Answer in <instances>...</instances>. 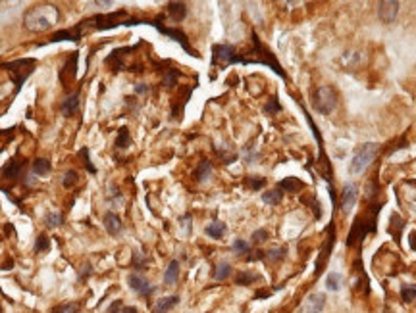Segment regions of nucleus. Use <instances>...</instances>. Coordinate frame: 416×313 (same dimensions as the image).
I'll return each mask as SVG.
<instances>
[{
	"label": "nucleus",
	"mask_w": 416,
	"mask_h": 313,
	"mask_svg": "<svg viewBox=\"0 0 416 313\" xmlns=\"http://www.w3.org/2000/svg\"><path fill=\"white\" fill-rule=\"evenodd\" d=\"M60 23V10L54 4H39L25 12L23 27L31 33H43Z\"/></svg>",
	"instance_id": "nucleus-1"
},
{
	"label": "nucleus",
	"mask_w": 416,
	"mask_h": 313,
	"mask_svg": "<svg viewBox=\"0 0 416 313\" xmlns=\"http://www.w3.org/2000/svg\"><path fill=\"white\" fill-rule=\"evenodd\" d=\"M379 208H381V204H374V206H370L368 208V212L357 217V221L353 223L351 230H349V237H347V246H349V248L357 246V244H361L362 239H364L366 234L378 230Z\"/></svg>",
	"instance_id": "nucleus-2"
},
{
	"label": "nucleus",
	"mask_w": 416,
	"mask_h": 313,
	"mask_svg": "<svg viewBox=\"0 0 416 313\" xmlns=\"http://www.w3.org/2000/svg\"><path fill=\"white\" fill-rule=\"evenodd\" d=\"M127 12L125 10H118V12H112V14H99V16H92L89 19H83L81 23H77L75 27L79 29V33L85 35V31L89 29H97V31H104V29H114L118 25H127Z\"/></svg>",
	"instance_id": "nucleus-3"
},
{
	"label": "nucleus",
	"mask_w": 416,
	"mask_h": 313,
	"mask_svg": "<svg viewBox=\"0 0 416 313\" xmlns=\"http://www.w3.org/2000/svg\"><path fill=\"white\" fill-rule=\"evenodd\" d=\"M379 150H381V146H379L378 142H366V144L357 148V152H355V156H353L351 166H349V173H351V175H361L362 171L376 160Z\"/></svg>",
	"instance_id": "nucleus-4"
},
{
	"label": "nucleus",
	"mask_w": 416,
	"mask_h": 313,
	"mask_svg": "<svg viewBox=\"0 0 416 313\" xmlns=\"http://www.w3.org/2000/svg\"><path fill=\"white\" fill-rule=\"evenodd\" d=\"M337 102H339V96H337V91L332 85H322L312 94V108L322 115L332 113L337 108Z\"/></svg>",
	"instance_id": "nucleus-5"
},
{
	"label": "nucleus",
	"mask_w": 416,
	"mask_h": 313,
	"mask_svg": "<svg viewBox=\"0 0 416 313\" xmlns=\"http://www.w3.org/2000/svg\"><path fill=\"white\" fill-rule=\"evenodd\" d=\"M152 27H156L162 35H166V37H170L172 41H176V43H179L181 45V48H183L185 52H189L191 56H195V58H199V54L195 52L193 48H191V45H189V41H187V37H185L183 31H179V29H174V27H166V25H162V18H156L152 19V21H148Z\"/></svg>",
	"instance_id": "nucleus-6"
},
{
	"label": "nucleus",
	"mask_w": 416,
	"mask_h": 313,
	"mask_svg": "<svg viewBox=\"0 0 416 313\" xmlns=\"http://www.w3.org/2000/svg\"><path fill=\"white\" fill-rule=\"evenodd\" d=\"M235 48L231 45H214L212 46V64H220V65H231L233 60H235Z\"/></svg>",
	"instance_id": "nucleus-7"
},
{
	"label": "nucleus",
	"mask_w": 416,
	"mask_h": 313,
	"mask_svg": "<svg viewBox=\"0 0 416 313\" xmlns=\"http://www.w3.org/2000/svg\"><path fill=\"white\" fill-rule=\"evenodd\" d=\"M357 198H359V186L355 183H347L343 186L341 190V213L347 215V213L353 210V206L357 204Z\"/></svg>",
	"instance_id": "nucleus-8"
},
{
	"label": "nucleus",
	"mask_w": 416,
	"mask_h": 313,
	"mask_svg": "<svg viewBox=\"0 0 416 313\" xmlns=\"http://www.w3.org/2000/svg\"><path fill=\"white\" fill-rule=\"evenodd\" d=\"M399 6L401 4L395 2V0H381L378 4V18L383 23H393L399 14Z\"/></svg>",
	"instance_id": "nucleus-9"
},
{
	"label": "nucleus",
	"mask_w": 416,
	"mask_h": 313,
	"mask_svg": "<svg viewBox=\"0 0 416 313\" xmlns=\"http://www.w3.org/2000/svg\"><path fill=\"white\" fill-rule=\"evenodd\" d=\"M75 69H77V54L70 56V58H68V62L64 64V67H62V71L58 73V77H60V83L64 85V87H70V83H74Z\"/></svg>",
	"instance_id": "nucleus-10"
},
{
	"label": "nucleus",
	"mask_w": 416,
	"mask_h": 313,
	"mask_svg": "<svg viewBox=\"0 0 416 313\" xmlns=\"http://www.w3.org/2000/svg\"><path fill=\"white\" fill-rule=\"evenodd\" d=\"M127 283H130L131 288L141 296H150L152 294V290H154L147 279H145L143 275H137V273H131V275L127 277Z\"/></svg>",
	"instance_id": "nucleus-11"
},
{
	"label": "nucleus",
	"mask_w": 416,
	"mask_h": 313,
	"mask_svg": "<svg viewBox=\"0 0 416 313\" xmlns=\"http://www.w3.org/2000/svg\"><path fill=\"white\" fill-rule=\"evenodd\" d=\"M330 239H328V246H324L322 252H320V258H318V261H316V275H320L324 269V263H328V259H330V252H332L333 244H335V225H330Z\"/></svg>",
	"instance_id": "nucleus-12"
},
{
	"label": "nucleus",
	"mask_w": 416,
	"mask_h": 313,
	"mask_svg": "<svg viewBox=\"0 0 416 313\" xmlns=\"http://www.w3.org/2000/svg\"><path fill=\"white\" fill-rule=\"evenodd\" d=\"M23 167H25V162H23V160H21L19 156H16L14 160H10L8 164L4 166V169H2V175H4V179L16 181V179L21 175Z\"/></svg>",
	"instance_id": "nucleus-13"
},
{
	"label": "nucleus",
	"mask_w": 416,
	"mask_h": 313,
	"mask_svg": "<svg viewBox=\"0 0 416 313\" xmlns=\"http://www.w3.org/2000/svg\"><path fill=\"white\" fill-rule=\"evenodd\" d=\"M326 305V296L324 294H310L301 305V313H320Z\"/></svg>",
	"instance_id": "nucleus-14"
},
{
	"label": "nucleus",
	"mask_w": 416,
	"mask_h": 313,
	"mask_svg": "<svg viewBox=\"0 0 416 313\" xmlns=\"http://www.w3.org/2000/svg\"><path fill=\"white\" fill-rule=\"evenodd\" d=\"M104 229L108 230V234H112V237L120 234V230H121L120 215H116L114 212H106V213H104Z\"/></svg>",
	"instance_id": "nucleus-15"
},
{
	"label": "nucleus",
	"mask_w": 416,
	"mask_h": 313,
	"mask_svg": "<svg viewBox=\"0 0 416 313\" xmlns=\"http://www.w3.org/2000/svg\"><path fill=\"white\" fill-rule=\"evenodd\" d=\"M177 304H179V296H166V298L158 300L156 304H154L152 313H168L170 309H174Z\"/></svg>",
	"instance_id": "nucleus-16"
},
{
	"label": "nucleus",
	"mask_w": 416,
	"mask_h": 313,
	"mask_svg": "<svg viewBox=\"0 0 416 313\" xmlns=\"http://www.w3.org/2000/svg\"><path fill=\"white\" fill-rule=\"evenodd\" d=\"M77 110H79V91H75L74 94H70V96L62 102V111H64L68 118H72Z\"/></svg>",
	"instance_id": "nucleus-17"
},
{
	"label": "nucleus",
	"mask_w": 416,
	"mask_h": 313,
	"mask_svg": "<svg viewBox=\"0 0 416 313\" xmlns=\"http://www.w3.org/2000/svg\"><path fill=\"white\" fill-rule=\"evenodd\" d=\"M405 229V219L399 215V213H393L391 215V225H389V234L395 239V242H401V232Z\"/></svg>",
	"instance_id": "nucleus-18"
},
{
	"label": "nucleus",
	"mask_w": 416,
	"mask_h": 313,
	"mask_svg": "<svg viewBox=\"0 0 416 313\" xmlns=\"http://www.w3.org/2000/svg\"><path fill=\"white\" fill-rule=\"evenodd\" d=\"M168 14L174 21H183L187 16V4L183 2H170L168 4Z\"/></svg>",
	"instance_id": "nucleus-19"
},
{
	"label": "nucleus",
	"mask_w": 416,
	"mask_h": 313,
	"mask_svg": "<svg viewBox=\"0 0 416 313\" xmlns=\"http://www.w3.org/2000/svg\"><path fill=\"white\" fill-rule=\"evenodd\" d=\"M277 188H281V190H285V192H297V190H303V188H305V183L299 181L297 177H285L283 181H279Z\"/></svg>",
	"instance_id": "nucleus-20"
},
{
	"label": "nucleus",
	"mask_w": 416,
	"mask_h": 313,
	"mask_svg": "<svg viewBox=\"0 0 416 313\" xmlns=\"http://www.w3.org/2000/svg\"><path fill=\"white\" fill-rule=\"evenodd\" d=\"M83 37L81 33H79V29L74 27V29H64V31H58V33H54L52 35V43H58V41H79V38Z\"/></svg>",
	"instance_id": "nucleus-21"
},
{
	"label": "nucleus",
	"mask_w": 416,
	"mask_h": 313,
	"mask_svg": "<svg viewBox=\"0 0 416 313\" xmlns=\"http://www.w3.org/2000/svg\"><path fill=\"white\" fill-rule=\"evenodd\" d=\"M210 175H212V164H210L208 160H204V162H201L199 167L195 169V179H197L199 183H204V181L210 179Z\"/></svg>",
	"instance_id": "nucleus-22"
},
{
	"label": "nucleus",
	"mask_w": 416,
	"mask_h": 313,
	"mask_svg": "<svg viewBox=\"0 0 416 313\" xmlns=\"http://www.w3.org/2000/svg\"><path fill=\"white\" fill-rule=\"evenodd\" d=\"M177 277H179V261H177V259H172L166 269V275H164V283H166V285H176Z\"/></svg>",
	"instance_id": "nucleus-23"
},
{
	"label": "nucleus",
	"mask_w": 416,
	"mask_h": 313,
	"mask_svg": "<svg viewBox=\"0 0 416 313\" xmlns=\"http://www.w3.org/2000/svg\"><path fill=\"white\" fill-rule=\"evenodd\" d=\"M226 232H228V227H226V223L222 221H212L206 227V234L212 237V239H222Z\"/></svg>",
	"instance_id": "nucleus-24"
},
{
	"label": "nucleus",
	"mask_w": 416,
	"mask_h": 313,
	"mask_svg": "<svg viewBox=\"0 0 416 313\" xmlns=\"http://www.w3.org/2000/svg\"><path fill=\"white\" fill-rule=\"evenodd\" d=\"M50 169H52V166H50V162L46 160V158H37L35 162H33V173L35 175H48L50 173Z\"/></svg>",
	"instance_id": "nucleus-25"
},
{
	"label": "nucleus",
	"mask_w": 416,
	"mask_h": 313,
	"mask_svg": "<svg viewBox=\"0 0 416 313\" xmlns=\"http://www.w3.org/2000/svg\"><path fill=\"white\" fill-rule=\"evenodd\" d=\"M283 198V190L281 188H274V190H268V192L262 194V202L270 204V206H277Z\"/></svg>",
	"instance_id": "nucleus-26"
},
{
	"label": "nucleus",
	"mask_w": 416,
	"mask_h": 313,
	"mask_svg": "<svg viewBox=\"0 0 416 313\" xmlns=\"http://www.w3.org/2000/svg\"><path fill=\"white\" fill-rule=\"evenodd\" d=\"M259 279H260L259 273H250V271H241L239 275L235 277V285L247 286V285H252V283H257Z\"/></svg>",
	"instance_id": "nucleus-27"
},
{
	"label": "nucleus",
	"mask_w": 416,
	"mask_h": 313,
	"mask_svg": "<svg viewBox=\"0 0 416 313\" xmlns=\"http://www.w3.org/2000/svg\"><path fill=\"white\" fill-rule=\"evenodd\" d=\"M341 283H343L341 275H339V273H335V271L326 277V288H328L330 292H337V290L341 288Z\"/></svg>",
	"instance_id": "nucleus-28"
},
{
	"label": "nucleus",
	"mask_w": 416,
	"mask_h": 313,
	"mask_svg": "<svg viewBox=\"0 0 416 313\" xmlns=\"http://www.w3.org/2000/svg\"><path fill=\"white\" fill-rule=\"evenodd\" d=\"M131 144V135H130V129L127 127H121L120 131H118V138H116V146L121 148V150H125V148Z\"/></svg>",
	"instance_id": "nucleus-29"
},
{
	"label": "nucleus",
	"mask_w": 416,
	"mask_h": 313,
	"mask_svg": "<svg viewBox=\"0 0 416 313\" xmlns=\"http://www.w3.org/2000/svg\"><path fill=\"white\" fill-rule=\"evenodd\" d=\"M230 275H231V265H230V263H228V261L218 263V267H216V271H214V279H216V281H226Z\"/></svg>",
	"instance_id": "nucleus-30"
},
{
	"label": "nucleus",
	"mask_w": 416,
	"mask_h": 313,
	"mask_svg": "<svg viewBox=\"0 0 416 313\" xmlns=\"http://www.w3.org/2000/svg\"><path fill=\"white\" fill-rule=\"evenodd\" d=\"M62 221H64V215H62L60 212H50L48 215H46V219H45V223H46V227H48V229H56V227H60Z\"/></svg>",
	"instance_id": "nucleus-31"
},
{
	"label": "nucleus",
	"mask_w": 416,
	"mask_h": 313,
	"mask_svg": "<svg viewBox=\"0 0 416 313\" xmlns=\"http://www.w3.org/2000/svg\"><path fill=\"white\" fill-rule=\"evenodd\" d=\"M401 300L403 302H412V300H416V286L412 285H403L401 286Z\"/></svg>",
	"instance_id": "nucleus-32"
},
{
	"label": "nucleus",
	"mask_w": 416,
	"mask_h": 313,
	"mask_svg": "<svg viewBox=\"0 0 416 313\" xmlns=\"http://www.w3.org/2000/svg\"><path fill=\"white\" fill-rule=\"evenodd\" d=\"M48 248H50V239L41 232L37 237V242H35V252H37V254H43V252H48Z\"/></svg>",
	"instance_id": "nucleus-33"
},
{
	"label": "nucleus",
	"mask_w": 416,
	"mask_h": 313,
	"mask_svg": "<svg viewBox=\"0 0 416 313\" xmlns=\"http://www.w3.org/2000/svg\"><path fill=\"white\" fill-rule=\"evenodd\" d=\"M179 69H174V67H170V69H168L166 71V77H164V85H166V87H170V89H172V87H176L177 85V79H179Z\"/></svg>",
	"instance_id": "nucleus-34"
},
{
	"label": "nucleus",
	"mask_w": 416,
	"mask_h": 313,
	"mask_svg": "<svg viewBox=\"0 0 416 313\" xmlns=\"http://www.w3.org/2000/svg\"><path fill=\"white\" fill-rule=\"evenodd\" d=\"M245 184H247L249 188H252V190H259V188H262V186L266 184V179H264V177H247V179H245Z\"/></svg>",
	"instance_id": "nucleus-35"
},
{
	"label": "nucleus",
	"mask_w": 416,
	"mask_h": 313,
	"mask_svg": "<svg viewBox=\"0 0 416 313\" xmlns=\"http://www.w3.org/2000/svg\"><path fill=\"white\" fill-rule=\"evenodd\" d=\"M283 256H285V248H274L270 252H264V259H268V261H279V259H283Z\"/></svg>",
	"instance_id": "nucleus-36"
},
{
	"label": "nucleus",
	"mask_w": 416,
	"mask_h": 313,
	"mask_svg": "<svg viewBox=\"0 0 416 313\" xmlns=\"http://www.w3.org/2000/svg\"><path fill=\"white\" fill-rule=\"evenodd\" d=\"M233 252H237V254H249V252H250V244L247 242V240L237 239L235 242H233Z\"/></svg>",
	"instance_id": "nucleus-37"
},
{
	"label": "nucleus",
	"mask_w": 416,
	"mask_h": 313,
	"mask_svg": "<svg viewBox=\"0 0 416 313\" xmlns=\"http://www.w3.org/2000/svg\"><path fill=\"white\" fill-rule=\"evenodd\" d=\"M77 179H79L77 171H68V173L64 175V181H62V184H64L66 188H72V186L77 183Z\"/></svg>",
	"instance_id": "nucleus-38"
},
{
	"label": "nucleus",
	"mask_w": 416,
	"mask_h": 313,
	"mask_svg": "<svg viewBox=\"0 0 416 313\" xmlns=\"http://www.w3.org/2000/svg\"><path fill=\"white\" fill-rule=\"evenodd\" d=\"M250 239H252V244H262L264 240H268V230H266V229H259V230H254Z\"/></svg>",
	"instance_id": "nucleus-39"
},
{
	"label": "nucleus",
	"mask_w": 416,
	"mask_h": 313,
	"mask_svg": "<svg viewBox=\"0 0 416 313\" xmlns=\"http://www.w3.org/2000/svg\"><path fill=\"white\" fill-rule=\"evenodd\" d=\"M79 156L83 158V164H85V167L91 171V173H97V167L92 166V162H91V156H89V150L87 148H81V152H79Z\"/></svg>",
	"instance_id": "nucleus-40"
},
{
	"label": "nucleus",
	"mask_w": 416,
	"mask_h": 313,
	"mask_svg": "<svg viewBox=\"0 0 416 313\" xmlns=\"http://www.w3.org/2000/svg\"><path fill=\"white\" fill-rule=\"evenodd\" d=\"M279 110H281V106H279V100H277L276 96H274V98H270L268 104L264 106V111L270 113V115H272V113H277Z\"/></svg>",
	"instance_id": "nucleus-41"
},
{
	"label": "nucleus",
	"mask_w": 416,
	"mask_h": 313,
	"mask_svg": "<svg viewBox=\"0 0 416 313\" xmlns=\"http://www.w3.org/2000/svg\"><path fill=\"white\" fill-rule=\"evenodd\" d=\"M77 311H79V305L77 304H64V305H60L54 313H77Z\"/></svg>",
	"instance_id": "nucleus-42"
},
{
	"label": "nucleus",
	"mask_w": 416,
	"mask_h": 313,
	"mask_svg": "<svg viewBox=\"0 0 416 313\" xmlns=\"http://www.w3.org/2000/svg\"><path fill=\"white\" fill-rule=\"evenodd\" d=\"M135 92H137V94H147L148 87L145 83H139V85H135Z\"/></svg>",
	"instance_id": "nucleus-43"
},
{
	"label": "nucleus",
	"mask_w": 416,
	"mask_h": 313,
	"mask_svg": "<svg viewBox=\"0 0 416 313\" xmlns=\"http://www.w3.org/2000/svg\"><path fill=\"white\" fill-rule=\"evenodd\" d=\"M408 246H410V250H414L416 252V230L408 234Z\"/></svg>",
	"instance_id": "nucleus-44"
},
{
	"label": "nucleus",
	"mask_w": 416,
	"mask_h": 313,
	"mask_svg": "<svg viewBox=\"0 0 416 313\" xmlns=\"http://www.w3.org/2000/svg\"><path fill=\"white\" fill-rule=\"evenodd\" d=\"M121 309V302L118 300V302H114V304L110 305V309H108V313H118Z\"/></svg>",
	"instance_id": "nucleus-45"
},
{
	"label": "nucleus",
	"mask_w": 416,
	"mask_h": 313,
	"mask_svg": "<svg viewBox=\"0 0 416 313\" xmlns=\"http://www.w3.org/2000/svg\"><path fill=\"white\" fill-rule=\"evenodd\" d=\"M120 313H137V307H133V305H130V307H121Z\"/></svg>",
	"instance_id": "nucleus-46"
},
{
	"label": "nucleus",
	"mask_w": 416,
	"mask_h": 313,
	"mask_svg": "<svg viewBox=\"0 0 416 313\" xmlns=\"http://www.w3.org/2000/svg\"><path fill=\"white\" fill-rule=\"evenodd\" d=\"M0 313H2V309H0Z\"/></svg>",
	"instance_id": "nucleus-47"
}]
</instances>
